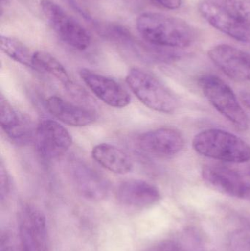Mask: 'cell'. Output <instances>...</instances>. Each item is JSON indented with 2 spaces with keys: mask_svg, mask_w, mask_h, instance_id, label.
I'll list each match as a JSON object with an SVG mask.
<instances>
[{
  "mask_svg": "<svg viewBox=\"0 0 250 251\" xmlns=\"http://www.w3.org/2000/svg\"><path fill=\"white\" fill-rule=\"evenodd\" d=\"M10 176H9L4 164L1 162V165H0V198H1V202L4 201V199L7 197L10 193Z\"/></svg>",
  "mask_w": 250,
  "mask_h": 251,
  "instance_id": "cell-23",
  "label": "cell"
},
{
  "mask_svg": "<svg viewBox=\"0 0 250 251\" xmlns=\"http://www.w3.org/2000/svg\"><path fill=\"white\" fill-rule=\"evenodd\" d=\"M45 105L48 111L56 119L72 126H86L98 119L93 110L72 104L56 96L49 97Z\"/></svg>",
  "mask_w": 250,
  "mask_h": 251,
  "instance_id": "cell-16",
  "label": "cell"
},
{
  "mask_svg": "<svg viewBox=\"0 0 250 251\" xmlns=\"http://www.w3.org/2000/svg\"><path fill=\"white\" fill-rule=\"evenodd\" d=\"M35 147L43 159H57L66 153L72 144V137L63 126L56 121L43 119L35 128Z\"/></svg>",
  "mask_w": 250,
  "mask_h": 251,
  "instance_id": "cell-7",
  "label": "cell"
},
{
  "mask_svg": "<svg viewBox=\"0 0 250 251\" xmlns=\"http://www.w3.org/2000/svg\"><path fill=\"white\" fill-rule=\"evenodd\" d=\"M137 145L145 153L159 157H170L182 151L184 139L180 131L173 128H159L142 133Z\"/></svg>",
  "mask_w": 250,
  "mask_h": 251,
  "instance_id": "cell-10",
  "label": "cell"
},
{
  "mask_svg": "<svg viewBox=\"0 0 250 251\" xmlns=\"http://www.w3.org/2000/svg\"><path fill=\"white\" fill-rule=\"evenodd\" d=\"M32 64L33 69L51 75L62 82L68 89L71 90L73 88V82L66 68L49 53L43 51H35Z\"/></svg>",
  "mask_w": 250,
  "mask_h": 251,
  "instance_id": "cell-18",
  "label": "cell"
},
{
  "mask_svg": "<svg viewBox=\"0 0 250 251\" xmlns=\"http://www.w3.org/2000/svg\"><path fill=\"white\" fill-rule=\"evenodd\" d=\"M116 197L125 206L143 209L158 203L161 193L157 187L147 181L131 179L119 186Z\"/></svg>",
  "mask_w": 250,
  "mask_h": 251,
  "instance_id": "cell-14",
  "label": "cell"
},
{
  "mask_svg": "<svg viewBox=\"0 0 250 251\" xmlns=\"http://www.w3.org/2000/svg\"><path fill=\"white\" fill-rule=\"evenodd\" d=\"M0 125L5 135L18 145H25L34 140L35 129L26 116L14 108L1 95L0 97Z\"/></svg>",
  "mask_w": 250,
  "mask_h": 251,
  "instance_id": "cell-13",
  "label": "cell"
},
{
  "mask_svg": "<svg viewBox=\"0 0 250 251\" xmlns=\"http://www.w3.org/2000/svg\"><path fill=\"white\" fill-rule=\"evenodd\" d=\"M201 16L216 29L241 42H250V25L208 0L198 4Z\"/></svg>",
  "mask_w": 250,
  "mask_h": 251,
  "instance_id": "cell-12",
  "label": "cell"
},
{
  "mask_svg": "<svg viewBox=\"0 0 250 251\" xmlns=\"http://www.w3.org/2000/svg\"><path fill=\"white\" fill-rule=\"evenodd\" d=\"M239 97H240L241 101L243 103L244 105L250 110V92L242 91L240 93Z\"/></svg>",
  "mask_w": 250,
  "mask_h": 251,
  "instance_id": "cell-25",
  "label": "cell"
},
{
  "mask_svg": "<svg viewBox=\"0 0 250 251\" xmlns=\"http://www.w3.org/2000/svg\"><path fill=\"white\" fill-rule=\"evenodd\" d=\"M72 178L78 192L88 200H104L110 191V184L102 175L89 165L75 164L72 168Z\"/></svg>",
  "mask_w": 250,
  "mask_h": 251,
  "instance_id": "cell-15",
  "label": "cell"
},
{
  "mask_svg": "<svg viewBox=\"0 0 250 251\" xmlns=\"http://www.w3.org/2000/svg\"><path fill=\"white\" fill-rule=\"evenodd\" d=\"M0 251H23L19 237L10 231H3L0 240Z\"/></svg>",
  "mask_w": 250,
  "mask_h": 251,
  "instance_id": "cell-22",
  "label": "cell"
},
{
  "mask_svg": "<svg viewBox=\"0 0 250 251\" xmlns=\"http://www.w3.org/2000/svg\"><path fill=\"white\" fill-rule=\"evenodd\" d=\"M192 146L202 156L232 163L250 160V146L245 140L224 130L211 128L194 137Z\"/></svg>",
  "mask_w": 250,
  "mask_h": 251,
  "instance_id": "cell-2",
  "label": "cell"
},
{
  "mask_svg": "<svg viewBox=\"0 0 250 251\" xmlns=\"http://www.w3.org/2000/svg\"><path fill=\"white\" fill-rule=\"evenodd\" d=\"M136 25L139 35L154 47L185 48L195 38L193 29L187 22L161 13H142Z\"/></svg>",
  "mask_w": 250,
  "mask_h": 251,
  "instance_id": "cell-1",
  "label": "cell"
},
{
  "mask_svg": "<svg viewBox=\"0 0 250 251\" xmlns=\"http://www.w3.org/2000/svg\"><path fill=\"white\" fill-rule=\"evenodd\" d=\"M40 5L48 25L65 44L80 51L89 47L91 38L88 31L60 5L51 0H41Z\"/></svg>",
  "mask_w": 250,
  "mask_h": 251,
  "instance_id": "cell-5",
  "label": "cell"
},
{
  "mask_svg": "<svg viewBox=\"0 0 250 251\" xmlns=\"http://www.w3.org/2000/svg\"><path fill=\"white\" fill-rule=\"evenodd\" d=\"M18 237L23 251H48L46 219L39 209L30 205L22 208Z\"/></svg>",
  "mask_w": 250,
  "mask_h": 251,
  "instance_id": "cell-6",
  "label": "cell"
},
{
  "mask_svg": "<svg viewBox=\"0 0 250 251\" xmlns=\"http://www.w3.org/2000/svg\"><path fill=\"white\" fill-rule=\"evenodd\" d=\"M92 156L100 165L114 174L123 175L133 169V162L129 155L114 145H96L92 149Z\"/></svg>",
  "mask_w": 250,
  "mask_h": 251,
  "instance_id": "cell-17",
  "label": "cell"
},
{
  "mask_svg": "<svg viewBox=\"0 0 250 251\" xmlns=\"http://www.w3.org/2000/svg\"><path fill=\"white\" fill-rule=\"evenodd\" d=\"M211 61L230 79L250 82V54L233 46L219 44L208 52Z\"/></svg>",
  "mask_w": 250,
  "mask_h": 251,
  "instance_id": "cell-9",
  "label": "cell"
},
{
  "mask_svg": "<svg viewBox=\"0 0 250 251\" xmlns=\"http://www.w3.org/2000/svg\"><path fill=\"white\" fill-rule=\"evenodd\" d=\"M200 87L213 107L241 131L249 128V119L230 86L218 76L205 75L199 79Z\"/></svg>",
  "mask_w": 250,
  "mask_h": 251,
  "instance_id": "cell-4",
  "label": "cell"
},
{
  "mask_svg": "<svg viewBox=\"0 0 250 251\" xmlns=\"http://www.w3.org/2000/svg\"><path fill=\"white\" fill-rule=\"evenodd\" d=\"M187 246L178 240H166L156 243L147 251H192L191 246Z\"/></svg>",
  "mask_w": 250,
  "mask_h": 251,
  "instance_id": "cell-21",
  "label": "cell"
},
{
  "mask_svg": "<svg viewBox=\"0 0 250 251\" xmlns=\"http://www.w3.org/2000/svg\"><path fill=\"white\" fill-rule=\"evenodd\" d=\"M0 47L3 53L10 59L26 67L33 69L32 58L34 52L22 41L11 37L1 35Z\"/></svg>",
  "mask_w": 250,
  "mask_h": 251,
  "instance_id": "cell-19",
  "label": "cell"
},
{
  "mask_svg": "<svg viewBox=\"0 0 250 251\" xmlns=\"http://www.w3.org/2000/svg\"><path fill=\"white\" fill-rule=\"evenodd\" d=\"M248 174H249V175L250 176V168L248 169Z\"/></svg>",
  "mask_w": 250,
  "mask_h": 251,
  "instance_id": "cell-27",
  "label": "cell"
},
{
  "mask_svg": "<svg viewBox=\"0 0 250 251\" xmlns=\"http://www.w3.org/2000/svg\"><path fill=\"white\" fill-rule=\"evenodd\" d=\"M157 4L169 10H176L182 5V0H154Z\"/></svg>",
  "mask_w": 250,
  "mask_h": 251,
  "instance_id": "cell-24",
  "label": "cell"
},
{
  "mask_svg": "<svg viewBox=\"0 0 250 251\" xmlns=\"http://www.w3.org/2000/svg\"><path fill=\"white\" fill-rule=\"evenodd\" d=\"M250 25V0H208Z\"/></svg>",
  "mask_w": 250,
  "mask_h": 251,
  "instance_id": "cell-20",
  "label": "cell"
},
{
  "mask_svg": "<svg viewBox=\"0 0 250 251\" xmlns=\"http://www.w3.org/2000/svg\"><path fill=\"white\" fill-rule=\"evenodd\" d=\"M79 75L88 88L107 105L123 108L130 104L129 93L114 79L88 69H81Z\"/></svg>",
  "mask_w": 250,
  "mask_h": 251,
  "instance_id": "cell-11",
  "label": "cell"
},
{
  "mask_svg": "<svg viewBox=\"0 0 250 251\" xmlns=\"http://www.w3.org/2000/svg\"><path fill=\"white\" fill-rule=\"evenodd\" d=\"M126 83L136 98L148 108L159 113H174L179 101L173 93L156 76L138 68L131 69Z\"/></svg>",
  "mask_w": 250,
  "mask_h": 251,
  "instance_id": "cell-3",
  "label": "cell"
},
{
  "mask_svg": "<svg viewBox=\"0 0 250 251\" xmlns=\"http://www.w3.org/2000/svg\"><path fill=\"white\" fill-rule=\"evenodd\" d=\"M7 0H1V6H3L4 2H7Z\"/></svg>",
  "mask_w": 250,
  "mask_h": 251,
  "instance_id": "cell-26",
  "label": "cell"
},
{
  "mask_svg": "<svg viewBox=\"0 0 250 251\" xmlns=\"http://www.w3.org/2000/svg\"><path fill=\"white\" fill-rule=\"evenodd\" d=\"M202 177L209 187L223 194L250 201V183L230 168L223 165H206L202 169Z\"/></svg>",
  "mask_w": 250,
  "mask_h": 251,
  "instance_id": "cell-8",
  "label": "cell"
}]
</instances>
